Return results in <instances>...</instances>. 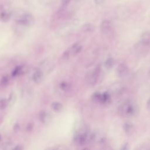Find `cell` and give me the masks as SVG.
<instances>
[{
    "instance_id": "obj_18",
    "label": "cell",
    "mask_w": 150,
    "mask_h": 150,
    "mask_svg": "<svg viewBox=\"0 0 150 150\" xmlns=\"http://www.w3.org/2000/svg\"><path fill=\"white\" fill-rule=\"evenodd\" d=\"M92 99L95 102H99L101 103V94L100 93H95L92 96Z\"/></svg>"
},
{
    "instance_id": "obj_6",
    "label": "cell",
    "mask_w": 150,
    "mask_h": 150,
    "mask_svg": "<svg viewBox=\"0 0 150 150\" xmlns=\"http://www.w3.org/2000/svg\"><path fill=\"white\" fill-rule=\"evenodd\" d=\"M39 118L41 122L44 124H49L52 120V115L48 112L45 110H42L39 112Z\"/></svg>"
},
{
    "instance_id": "obj_15",
    "label": "cell",
    "mask_w": 150,
    "mask_h": 150,
    "mask_svg": "<svg viewBox=\"0 0 150 150\" xmlns=\"http://www.w3.org/2000/svg\"><path fill=\"white\" fill-rule=\"evenodd\" d=\"M82 29L86 32H92L94 30V26L90 23H87L83 26Z\"/></svg>"
},
{
    "instance_id": "obj_29",
    "label": "cell",
    "mask_w": 150,
    "mask_h": 150,
    "mask_svg": "<svg viewBox=\"0 0 150 150\" xmlns=\"http://www.w3.org/2000/svg\"><path fill=\"white\" fill-rule=\"evenodd\" d=\"M149 74L150 75V69H149Z\"/></svg>"
},
{
    "instance_id": "obj_28",
    "label": "cell",
    "mask_w": 150,
    "mask_h": 150,
    "mask_svg": "<svg viewBox=\"0 0 150 150\" xmlns=\"http://www.w3.org/2000/svg\"><path fill=\"white\" fill-rule=\"evenodd\" d=\"M146 107L150 111V98L148 99V100L146 102Z\"/></svg>"
},
{
    "instance_id": "obj_2",
    "label": "cell",
    "mask_w": 150,
    "mask_h": 150,
    "mask_svg": "<svg viewBox=\"0 0 150 150\" xmlns=\"http://www.w3.org/2000/svg\"><path fill=\"white\" fill-rule=\"evenodd\" d=\"M100 67H97L92 71L88 72L86 75V81L90 85H94L97 83L100 74Z\"/></svg>"
},
{
    "instance_id": "obj_8",
    "label": "cell",
    "mask_w": 150,
    "mask_h": 150,
    "mask_svg": "<svg viewBox=\"0 0 150 150\" xmlns=\"http://www.w3.org/2000/svg\"><path fill=\"white\" fill-rule=\"evenodd\" d=\"M142 43L150 47V32L146 31L142 33L140 37V40Z\"/></svg>"
},
{
    "instance_id": "obj_12",
    "label": "cell",
    "mask_w": 150,
    "mask_h": 150,
    "mask_svg": "<svg viewBox=\"0 0 150 150\" xmlns=\"http://www.w3.org/2000/svg\"><path fill=\"white\" fill-rule=\"evenodd\" d=\"M128 12V9L125 6H121V7H119L117 9V11L116 12L117 15L119 16V17L127 16Z\"/></svg>"
},
{
    "instance_id": "obj_24",
    "label": "cell",
    "mask_w": 150,
    "mask_h": 150,
    "mask_svg": "<svg viewBox=\"0 0 150 150\" xmlns=\"http://www.w3.org/2000/svg\"><path fill=\"white\" fill-rule=\"evenodd\" d=\"M121 149H123V150H127V149H129V145L128 143H125L124 144H123L121 148Z\"/></svg>"
},
{
    "instance_id": "obj_26",
    "label": "cell",
    "mask_w": 150,
    "mask_h": 150,
    "mask_svg": "<svg viewBox=\"0 0 150 150\" xmlns=\"http://www.w3.org/2000/svg\"><path fill=\"white\" fill-rule=\"evenodd\" d=\"M94 2L96 5H101L104 2V0H94Z\"/></svg>"
},
{
    "instance_id": "obj_25",
    "label": "cell",
    "mask_w": 150,
    "mask_h": 150,
    "mask_svg": "<svg viewBox=\"0 0 150 150\" xmlns=\"http://www.w3.org/2000/svg\"><path fill=\"white\" fill-rule=\"evenodd\" d=\"M32 128H33V124H32V123H29V124H28V125L26 126V130H27L28 131H32Z\"/></svg>"
},
{
    "instance_id": "obj_9",
    "label": "cell",
    "mask_w": 150,
    "mask_h": 150,
    "mask_svg": "<svg viewBox=\"0 0 150 150\" xmlns=\"http://www.w3.org/2000/svg\"><path fill=\"white\" fill-rule=\"evenodd\" d=\"M43 73L39 70H36L33 75H32V80L36 83H40L43 80Z\"/></svg>"
},
{
    "instance_id": "obj_10",
    "label": "cell",
    "mask_w": 150,
    "mask_h": 150,
    "mask_svg": "<svg viewBox=\"0 0 150 150\" xmlns=\"http://www.w3.org/2000/svg\"><path fill=\"white\" fill-rule=\"evenodd\" d=\"M81 49H82V46L79 43H76L74 45H73L68 50H69L71 55L74 56V55L78 54L79 53H80L81 52Z\"/></svg>"
},
{
    "instance_id": "obj_4",
    "label": "cell",
    "mask_w": 150,
    "mask_h": 150,
    "mask_svg": "<svg viewBox=\"0 0 150 150\" xmlns=\"http://www.w3.org/2000/svg\"><path fill=\"white\" fill-rule=\"evenodd\" d=\"M117 73L119 77H125L128 75L129 73V69L127 64L124 63H121L117 67Z\"/></svg>"
},
{
    "instance_id": "obj_7",
    "label": "cell",
    "mask_w": 150,
    "mask_h": 150,
    "mask_svg": "<svg viewBox=\"0 0 150 150\" xmlns=\"http://www.w3.org/2000/svg\"><path fill=\"white\" fill-rule=\"evenodd\" d=\"M149 49H150V47L145 45L144 44L142 43L140 41L136 44L135 47V51L138 52L139 54H140L141 55L146 54V53L148 52Z\"/></svg>"
},
{
    "instance_id": "obj_16",
    "label": "cell",
    "mask_w": 150,
    "mask_h": 150,
    "mask_svg": "<svg viewBox=\"0 0 150 150\" xmlns=\"http://www.w3.org/2000/svg\"><path fill=\"white\" fill-rule=\"evenodd\" d=\"M115 64V60L112 57L108 58L104 62V66L107 69H111L112 68L114 65Z\"/></svg>"
},
{
    "instance_id": "obj_19",
    "label": "cell",
    "mask_w": 150,
    "mask_h": 150,
    "mask_svg": "<svg viewBox=\"0 0 150 150\" xmlns=\"http://www.w3.org/2000/svg\"><path fill=\"white\" fill-rule=\"evenodd\" d=\"M60 87L64 91H68L70 88V85L65 81H63L60 84Z\"/></svg>"
},
{
    "instance_id": "obj_27",
    "label": "cell",
    "mask_w": 150,
    "mask_h": 150,
    "mask_svg": "<svg viewBox=\"0 0 150 150\" xmlns=\"http://www.w3.org/2000/svg\"><path fill=\"white\" fill-rule=\"evenodd\" d=\"M19 124H16L15 125H14V127H13V129H14V131H15V132H17L18 130H19Z\"/></svg>"
},
{
    "instance_id": "obj_17",
    "label": "cell",
    "mask_w": 150,
    "mask_h": 150,
    "mask_svg": "<svg viewBox=\"0 0 150 150\" xmlns=\"http://www.w3.org/2000/svg\"><path fill=\"white\" fill-rule=\"evenodd\" d=\"M10 17H11V15L9 13L4 11L2 12L0 14V18L4 22H6L9 21V19H10Z\"/></svg>"
},
{
    "instance_id": "obj_20",
    "label": "cell",
    "mask_w": 150,
    "mask_h": 150,
    "mask_svg": "<svg viewBox=\"0 0 150 150\" xmlns=\"http://www.w3.org/2000/svg\"><path fill=\"white\" fill-rule=\"evenodd\" d=\"M7 100H8V104H9V105L13 104L15 102V100H16V96H15V94L14 93H11L9 95V98Z\"/></svg>"
},
{
    "instance_id": "obj_21",
    "label": "cell",
    "mask_w": 150,
    "mask_h": 150,
    "mask_svg": "<svg viewBox=\"0 0 150 150\" xmlns=\"http://www.w3.org/2000/svg\"><path fill=\"white\" fill-rule=\"evenodd\" d=\"M8 100L6 99H0V110H2L6 108L8 105Z\"/></svg>"
},
{
    "instance_id": "obj_1",
    "label": "cell",
    "mask_w": 150,
    "mask_h": 150,
    "mask_svg": "<svg viewBox=\"0 0 150 150\" xmlns=\"http://www.w3.org/2000/svg\"><path fill=\"white\" fill-rule=\"evenodd\" d=\"M137 107L131 101H126L121 104L118 108L117 112L121 117H132L135 114Z\"/></svg>"
},
{
    "instance_id": "obj_13",
    "label": "cell",
    "mask_w": 150,
    "mask_h": 150,
    "mask_svg": "<svg viewBox=\"0 0 150 150\" xmlns=\"http://www.w3.org/2000/svg\"><path fill=\"white\" fill-rule=\"evenodd\" d=\"M51 108L53 111L59 112H60L63 110V107L62 104L60 103L57 102V101H54L52 103Z\"/></svg>"
},
{
    "instance_id": "obj_23",
    "label": "cell",
    "mask_w": 150,
    "mask_h": 150,
    "mask_svg": "<svg viewBox=\"0 0 150 150\" xmlns=\"http://www.w3.org/2000/svg\"><path fill=\"white\" fill-rule=\"evenodd\" d=\"M71 0H61V4L62 6L65 7L69 5Z\"/></svg>"
},
{
    "instance_id": "obj_11",
    "label": "cell",
    "mask_w": 150,
    "mask_h": 150,
    "mask_svg": "<svg viewBox=\"0 0 150 150\" xmlns=\"http://www.w3.org/2000/svg\"><path fill=\"white\" fill-rule=\"evenodd\" d=\"M123 129L127 134H131L134 131V127L131 122H127L123 125Z\"/></svg>"
},
{
    "instance_id": "obj_30",
    "label": "cell",
    "mask_w": 150,
    "mask_h": 150,
    "mask_svg": "<svg viewBox=\"0 0 150 150\" xmlns=\"http://www.w3.org/2000/svg\"><path fill=\"white\" fill-rule=\"evenodd\" d=\"M26 1H28V0H26Z\"/></svg>"
},
{
    "instance_id": "obj_5",
    "label": "cell",
    "mask_w": 150,
    "mask_h": 150,
    "mask_svg": "<svg viewBox=\"0 0 150 150\" xmlns=\"http://www.w3.org/2000/svg\"><path fill=\"white\" fill-rule=\"evenodd\" d=\"M112 23L108 19L103 20L100 24V30L102 33L108 35L112 30Z\"/></svg>"
},
{
    "instance_id": "obj_22",
    "label": "cell",
    "mask_w": 150,
    "mask_h": 150,
    "mask_svg": "<svg viewBox=\"0 0 150 150\" xmlns=\"http://www.w3.org/2000/svg\"><path fill=\"white\" fill-rule=\"evenodd\" d=\"M8 81H9V77H8V76H4L1 79V84L2 86H6L8 83Z\"/></svg>"
},
{
    "instance_id": "obj_14",
    "label": "cell",
    "mask_w": 150,
    "mask_h": 150,
    "mask_svg": "<svg viewBox=\"0 0 150 150\" xmlns=\"http://www.w3.org/2000/svg\"><path fill=\"white\" fill-rule=\"evenodd\" d=\"M25 71V69L23 66H18L14 69V70L12 73V75L13 76H17L23 74Z\"/></svg>"
},
{
    "instance_id": "obj_3",
    "label": "cell",
    "mask_w": 150,
    "mask_h": 150,
    "mask_svg": "<svg viewBox=\"0 0 150 150\" xmlns=\"http://www.w3.org/2000/svg\"><path fill=\"white\" fill-rule=\"evenodd\" d=\"M16 21L19 24L25 26H29L33 25L34 23V18L33 16L28 13H24L19 16Z\"/></svg>"
}]
</instances>
